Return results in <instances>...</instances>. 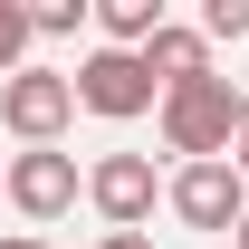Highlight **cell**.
<instances>
[{"instance_id":"obj_1","label":"cell","mask_w":249,"mask_h":249,"mask_svg":"<svg viewBox=\"0 0 249 249\" xmlns=\"http://www.w3.org/2000/svg\"><path fill=\"white\" fill-rule=\"evenodd\" d=\"M154 124H163V154H182V163H230V134H240V87H230V77L163 87V96H154Z\"/></svg>"},{"instance_id":"obj_2","label":"cell","mask_w":249,"mask_h":249,"mask_svg":"<svg viewBox=\"0 0 249 249\" xmlns=\"http://www.w3.org/2000/svg\"><path fill=\"white\" fill-rule=\"evenodd\" d=\"M0 201L48 230V220H67L87 201V173H77V154H58V144H29V154H10V173H0Z\"/></svg>"},{"instance_id":"obj_3","label":"cell","mask_w":249,"mask_h":249,"mask_svg":"<svg viewBox=\"0 0 249 249\" xmlns=\"http://www.w3.org/2000/svg\"><path fill=\"white\" fill-rule=\"evenodd\" d=\"M67 87H77V106H87V115H106V124L154 115V96H163V87H154V67L134 58V48H87Z\"/></svg>"},{"instance_id":"obj_4","label":"cell","mask_w":249,"mask_h":249,"mask_svg":"<svg viewBox=\"0 0 249 249\" xmlns=\"http://www.w3.org/2000/svg\"><path fill=\"white\" fill-rule=\"evenodd\" d=\"M0 124L19 134V154H29V144H58L67 124H77V87H67V67H19V77L0 87Z\"/></svg>"},{"instance_id":"obj_5","label":"cell","mask_w":249,"mask_h":249,"mask_svg":"<svg viewBox=\"0 0 249 249\" xmlns=\"http://www.w3.org/2000/svg\"><path fill=\"white\" fill-rule=\"evenodd\" d=\"M87 201H96V220H106V230H144V220H154V201H163L154 154H96V163H87Z\"/></svg>"},{"instance_id":"obj_6","label":"cell","mask_w":249,"mask_h":249,"mask_svg":"<svg viewBox=\"0 0 249 249\" xmlns=\"http://www.w3.org/2000/svg\"><path fill=\"white\" fill-rule=\"evenodd\" d=\"M163 201H173V220H182V230H240L249 182L230 173V163H182V173L163 182Z\"/></svg>"},{"instance_id":"obj_7","label":"cell","mask_w":249,"mask_h":249,"mask_svg":"<svg viewBox=\"0 0 249 249\" xmlns=\"http://www.w3.org/2000/svg\"><path fill=\"white\" fill-rule=\"evenodd\" d=\"M144 67H154V87H192V77H220V67H211V38H201V29H182V19H163V29H154Z\"/></svg>"},{"instance_id":"obj_8","label":"cell","mask_w":249,"mask_h":249,"mask_svg":"<svg viewBox=\"0 0 249 249\" xmlns=\"http://www.w3.org/2000/svg\"><path fill=\"white\" fill-rule=\"evenodd\" d=\"M163 19H173L163 0H96V29H106V48H134V58L154 48V29H163Z\"/></svg>"},{"instance_id":"obj_9","label":"cell","mask_w":249,"mask_h":249,"mask_svg":"<svg viewBox=\"0 0 249 249\" xmlns=\"http://www.w3.org/2000/svg\"><path fill=\"white\" fill-rule=\"evenodd\" d=\"M29 10H19V0H0V87H10V77H19V67H29Z\"/></svg>"},{"instance_id":"obj_10","label":"cell","mask_w":249,"mask_h":249,"mask_svg":"<svg viewBox=\"0 0 249 249\" xmlns=\"http://www.w3.org/2000/svg\"><path fill=\"white\" fill-rule=\"evenodd\" d=\"M87 19H96V0H38V10H29V38H77Z\"/></svg>"},{"instance_id":"obj_11","label":"cell","mask_w":249,"mask_h":249,"mask_svg":"<svg viewBox=\"0 0 249 249\" xmlns=\"http://www.w3.org/2000/svg\"><path fill=\"white\" fill-rule=\"evenodd\" d=\"M201 38H249V0H201Z\"/></svg>"},{"instance_id":"obj_12","label":"cell","mask_w":249,"mask_h":249,"mask_svg":"<svg viewBox=\"0 0 249 249\" xmlns=\"http://www.w3.org/2000/svg\"><path fill=\"white\" fill-rule=\"evenodd\" d=\"M230 173L249 182V96H240V134H230Z\"/></svg>"},{"instance_id":"obj_13","label":"cell","mask_w":249,"mask_h":249,"mask_svg":"<svg viewBox=\"0 0 249 249\" xmlns=\"http://www.w3.org/2000/svg\"><path fill=\"white\" fill-rule=\"evenodd\" d=\"M96 249H154V230H106Z\"/></svg>"},{"instance_id":"obj_14","label":"cell","mask_w":249,"mask_h":249,"mask_svg":"<svg viewBox=\"0 0 249 249\" xmlns=\"http://www.w3.org/2000/svg\"><path fill=\"white\" fill-rule=\"evenodd\" d=\"M0 249H58V240H38V230H0Z\"/></svg>"},{"instance_id":"obj_15","label":"cell","mask_w":249,"mask_h":249,"mask_svg":"<svg viewBox=\"0 0 249 249\" xmlns=\"http://www.w3.org/2000/svg\"><path fill=\"white\" fill-rule=\"evenodd\" d=\"M230 249H249V211H240V230H230Z\"/></svg>"},{"instance_id":"obj_16","label":"cell","mask_w":249,"mask_h":249,"mask_svg":"<svg viewBox=\"0 0 249 249\" xmlns=\"http://www.w3.org/2000/svg\"><path fill=\"white\" fill-rule=\"evenodd\" d=\"M0 173H10V163H0Z\"/></svg>"}]
</instances>
